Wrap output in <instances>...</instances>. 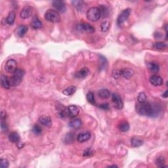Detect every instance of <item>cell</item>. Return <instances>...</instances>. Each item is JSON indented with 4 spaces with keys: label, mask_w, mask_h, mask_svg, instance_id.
<instances>
[{
    "label": "cell",
    "mask_w": 168,
    "mask_h": 168,
    "mask_svg": "<svg viewBox=\"0 0 168 168\" xmlns=\"http://www.w3.org/2000/svg\"><path fill=\"white\" fill-rule=\"evenodd\" d=\"M136 111L141 116H151L152 112L151 104L148 102L140 103L136 104Z\"/></svg>",
    "instance_id": "obj_1"
},
{
    "label": "cell",
    "mask_w": 168,
    "mask_h": 168,
    "mask_svg": "<svg viewBox=\"0 0 168 168\" xmlns=\"http://www.w3.org/2000/svg\"><path fill=\"white\" fill-rule=\"evenodd\" d=\"M24 72L22 69H19L13 73V76L9 79L11 86H17L21 84L24 77Z\"/></svg>",
    "instance_id": "obj_2"
},
{
    "label": "cell",
    "mask_w": 168,
    "mask_h": 168,
    "mask_svg": "<svg viewBox=\"0 0 168 168\" xmlns=\"http://www.w3.org/2000/svg\"><path fill=\"white\" fill-rule=\"evenodd\" d=\"M100 17H101V14H100V11L98 7H93L89 8L88 11H87L86 17L89 21H97L98 20L100 19Z\"/></svg>",
    "instance_id": "obj_3"
},
{
    "label": "cell",
    "mask_w": 168,
    "mask_h": 168,
    "mask_svg": "<svg viewBox=\"0 0 168 168\" xmlns=\"http://www.w3.org/2000/svg\"><path fill=\"white\" fill-rule=\"evenodd\" d=\"M45 19L46 21L49 22H59L60 21V16L59 13L57 11L54 9H48L45 13Z\"/></svg>",
    "instance_id": "obj_4"
},
{
    "label": "cell",
    "mask_w": 168,
    "mask_h": 168,
    "mask_svg": "<svg viewBox=\"0 0 168 168\" xmlns=\"http://www.w3.org/2000/svg\"><path fill=\"white\" fill-rule=\"evenodd\" d=\"M77 30L80 32L87 33H93L95 32V28L91 24L86 22H80L78 24Z\"/></svg>",
    "instance_id": "obj_5"
},
{
    "label": "cell",
    "mask_w": 168,
    "mask_h": 168,
    "mask_svg": "<svg viewBox=\"0 0 168 168\" xmlns=\"http://www.w3.org/2000/svg\"><path fill=\"white\" fill-rule=\"evenodd\" d=\"M131 13V9L130 8H127L123 10L122 13H120L117 19V24L118 26H121L124 24V22L127 21L129 15Z\"/></svg>",
    "instance_id": "obj_6"
},
{
    "label": "cell",
    "mask_w": 168,
    "mask_h": 168,
    "mask_svg": "<svg viewBox=\"0 0 168 168\" xmlns=\"http://www.w3.org/2000/svg\"><path fill=\"white\" fill-rule=\"evenodd\" d=\"M112 100L114 103V108L120 110L124 107V102L122 101V98L117 93H114L112 96Z\"/></svg>",
    "instance_id": "obj_7"
},
{
    "label": "cell",
    "mask_w": 168,
    "mask_h": 168,
    "mask_svg": "<svg viewBox=\"0 0 168 168\" xmlns=\"http://www.w3.org/2000/svg\"><path fill=\"white\" fill-rule=\"evenodd\" d=\"M17 62L14 59H9L5 64V70L9 73H14L17 70Z\"/></svg>",
    "instance_id": "obj_8"
},
{
    "label": "cell",
    "mask_w": 168,
    "mask_h": 168,
    "mask_svg": "<svg viewBox=\"0 0 168 168\" xmlns=\"http://www.w3.org/2000/svg\"><path fill=\"white\" fill-rule=\"evenodd\" d=\"M32 8L29 5L24 6L20 13V17L22 19H26L30 18L32 15Z\"/></svg>",
    "instance_id": "obj_9"
},
{
    "label": "cell",
    "mask_w": 168,
    "mask_h": 168,
    "mask_svg": "<svg viewBox=\"0 0 168 168\" xmlns=\"http://www.w3.org/2000/svg\"><path fill=\"white\" fill-rule=\"evenodd\" d=\"M118 74L122 77L125 78V79H129L134 74V71L133 69L126 68H122L118 72Z\"/></svg>",
    "instance_id": "obj_10"
},
{
    "label": "cell",
    "mask_w": 168,
    "mask_h": 168,
    "mask_svg": "<svg viewBox=\"0 0 168 168\" xmlns=\"http://www.w3.org/2000/svg\"><path fill=\"white\" fill-rule=\"evenodd\" d=\"M53 5L57 9L58 12L65 13L66 11V4L64 1H53Z\"/></svg>",
    "instance_id": "obj_11"
},
{
    "label": "cell",
    "mask_w": 168,
    "mask_h": 168,
    "mask_svg": "<svg viewBox=\"0 0 168 168\" xmlns=\"http://www.w3.org/2000/svg\"><path fill=\"white\" fill-rule=\"evenodd\" d=\"M150 82L154 86H160L163 84V80L160 76L154 74L151 76L150 78Z\"/></svg>",
    "instance_id": "obj_12"
},
{
    "label": "cell",
    "mask_w": 168,
    "mask_h": 168,
    "mask_svg": "<svg viewBox=\"0 0 168 168\" xmlns=\"http://www.w3.org/2000/svg\"><path fill=\"white\" fill-rule=\"evenodd\" d=\"M91 133H89V131L84 132V133H80L79 135L77 136V138H76V140H77L78 142L79 143H84L86 142L87 141L90 139L91 138Z\"/></svg>",
    "instance_id": "obj_13"
},
{
    "label": "cell",
    "mask_w": 168,
    "mask_h": 168,
    "mask_svg": "<svg viewBox=\"0 0 168 168\" xmlns=\"http://www.w3.org/2000/svg\"><path fill=\"white\" fill-rule=\"evenodd\" d=\"M38 122L40 124L46 127H50L51 124H52L51 118L46 116H42L39 117V119H38Z\"/></svg>",
    "instance_id": "obj_14"
},
{
    "label": "cell",
    "mask_w": 168,
    "mask_h": 168,
    "mask_svg": "<svg viewBox=\"0 0 168 168\" xmlns=\"http://www.w3.org/2000/svg\"><path fill=\"white\" fill-rule=\"evenodd\" d=\"M82 121L79 118H74V119L72 120L70 122L68 123V126L72 129H78L80 128L82 126Z\"/></svg>",
    "instance_id": "obj_15"
},
{
    "label": "cell",
    "mask_w": 168,
    "mask_h": 168,
    "mask_svg": "<svg viewBox=\"0 0 168 168\" xmlns=\"http://www.w3.org/2000/svg\"><path fill=\"white\" fill-rule=\"evenodd\" d=\"M89 70L87 68H83L80 71L76 73L75 77L77 78H85L89 74Z\"/></svg>",
    "instance_id": "obj_16"
},
{
    "label": "cell",
    "mask_w": 168,
    "mask_h": 168,
    "mask_svg": "<svg viewBox=\"0 0 168 168\" xmlns=\"http://www.w3.org/2000/svg\"><path fill=\"white\" fill-rule=\"evenodd\" d=\"M1 86L5 89H9L11 84H10V81L9 79L6 76L1 75Z\"/></svg>",
    "instance_id": "obj_17"
},
{
    "label": "cell",
    "mask_w": 168,
    "mask_h": 168,
    "mask_svg": "<svg viewBox=\"0 0 168 168\" xmlns=\"http://www.w3.org/2000/svg\"><path fill=\"white\" fill-rule=\"evenodd\" d=\"M152 106V112H151V116H153V117H156L158 115H159V114L161 112V106L160 105H158V104H151Z\"/></svg>",
    "instance_id": "obj_18"
},
{
    "label": "cell",
    "mask_w": 168,
    "mask_h": 168,
    "mask_svg": "<svg viewBox=\"0 0 168 168\" xmlns=\"http://www.w3.org/2000/svg\"><path fill=\"white\" fill-rule=\"evenodd\" d=\"M72 5L76 7L78 11H82V9H85V5H86V3L84 1H82V0H79V1H72Z\"/></svg>",
    "instance_id": "obj_19"
},
{
    "label": "cell",
    "mask_w": 168,
    "mask_h": 168,
    "mask_svg": "<svg viewBox=\"0 0 168 168\" xmlns=\"http://www.w3.org/2000/svg\"><path fill=\"white\" fill-rule=\"evenodd\" d=\"M31 27L34 30L39 29L42 27V23L40 20L37 17H35L31 22Z\"/></svg>",
    "instance_id": "obj_20"
},
{
    "label": "cell",
    "mask_w": 168,
    "mask_h": 168,
    "mask_svg": "<svg viewBox=\"0 0 168 168\" xmlns=\"http://www.w3.org/2000/svg\"><path fill=\"white\" fill-rule=\"evenodd\" d=\"M28 27L25 25H20L17 29V33L19 37H23L27 32Z\"/></svg>",
    "instance_id": "obj_21"
},
{
    "label": "cell",
    "mask_w": 168,
    "mask_h": 168,
    "mask_svg": "<svg viewBox=\"0 0 168 168\" xmlns=\"http://www.w3.org/2000/svg\"><path fill=\"white\" fill-rule=\"evenodd\" d=\"M76 89H77V88H76V86H69L68 87H66L65 89H64L63 91H62V93L66 96L72 95L76 91Z\"/></svg>",
    "instance_id": "obj_22"
},
{
    "label": "cell",
    "mask_w": 168,
    "mask_h": 168,
    "mask_svg": "<svg viewBox=\"0 0 168 168\" xmlns=\"http://www.w3.org/2000/svg\"><path fill=\"white\" fill-rule=\"evenodd\" d=\"M9 140L13 143H18L20 142V137L16 132H12L9 135Z\"/></svg>",
    "instance_id": "obj_23"
},
{
    "label": "cell",
    "mask_w": 168,
    "mask_h": 168,
    "mask_svg": "<svg viewBox=\"0 0 168 168\" xmlns=\"http://www.w3.org/2000/svg\"><path fill=\"white\" fill-rule=\"evenodd\" d=\"M98 95L102 98H108L110 96V92L107 89H102L98 91Z\"/></svg>",
    "instance_id": "obj_24"
},
{
    "label": "cell",
    "mask_w": 168,
    "mask_h": 168,
    "mask_svg": "<svg viewBox=\"0 0 168 168\" xmlns=\"http://www.w3.org/2000/svg\"><path fill=\"white\" fill-rule=\"evenodd\" d=\"M15 17H16V14H15V11H11L9 13L6 19V22L9 25H12L14 23Z\"/></svg>",
    "instance_id": "obj_25"
},
{
    "label": "cell",
    "mask_w": 168,
    "mask_h": 168,
    "mask_svg": "<svg viewBox=\"0 0 168 168\" xmlns=\"http://www.w3.org/2000/svg\"><path fill=\"white\" fill-rule=\"evenodd\" d=\"M148 68L151 72L154 73L158 72L159 70H160V66L155 62H149L148 63Z\"/></svg>",
    "instance_id": "obj_26"
},
{
    "label": "cell",
    "mask_w": 168,
    "mask_h": 168,
    "mask_svg": "<svg viewBox=\"0 0 168 168\" xmlns=\"http://www.w3.org/2000/svg\"><path fill=\"white\" fill-rule=\"evenodd\" d=\"M131 143L132 147L137 148V147H139L141 145L143 144V141L142 140H141L140 139L137 138V137H133L131 139Z\"/></svg>",
    "instance_id": "obj_27"
},
{
    "label": "cell",
    "mask_w": 168,
    "mask_h": 168,
    "mask_svg": "<svg viewBox=\"0 0 168 168\" xmlns=\"http://www.w3.org/2000/svg\"><path fill=\"white\" fill-rule=\"evenodd\" d=\"M74 141V134L72 133H69L64 138V143L66 144H70Z\"/></svg>",
    "instance_id": "obj_28"
},
{
    "label": "cell",
    "mask_w": 168,
    "mask_h": 168,
    "mask_svg": "<svg viewBox=\"0 0 168 168\" xmlns=\"http://www.w3.org/2000/svg\"><path fill=\"white\" fill-rule=\"evenodd\" d=\"M86 98H87V101H88L89 103H91V104L95 105L96 104L95 96H94V93L93 92L89 91V92L87 93L86 95Z\"/></svg>",
    "instance_id": "obj_29"
},
{
    "label": "cell",
    "mask_w": 168,
    "mask_h": 168,
    "mask_svg": "<svg viewBox=\"0 0 168 168\" xmlns=\"http://www.w3.org/2000/svg\"><path fill=\"white\" fill-rule=\"evenodd\" d=\"M166 44L162 41L156 42V43L154 44V48L156 49H158V50H163V49L166 48Z\"/></svg>",
    "instance_id": "obj_30"
},
{
    "label": "cell",
    "mask_w": 168,
    "mask_h": 168,
    "mask_svg": "<svg viewBox=\"0 0 168 168\" xmlns=\"http://www.w3.org/2000/svg\"><path fill=\"white\" fill-rule=\"evenodd\" d=\"M119 129L122 132H127L129 129V124L127 122L121 123L119 125Z\"/></svg>",
    "instance_id": "obj_31"
},
{
    "label": "cell",
    "mask_w": 168,
    "mask_h": 168,
    "mask_svg": "<svg viewBox=\"0 0 168 168\" xmlns=\"http://www.w3.org/2000/svg\"><path fill=\"white\" fill-rule=\"evenodd\" d=\"M164 163H165V159L163 156H159V157L156 159V164L157 165L158 167H167L166 165H164Z\"/></svg>",
    "instance_id": "obj_32"
},
{
    "label": "cell",
    "mask_w": 168,
    "mask_h": 168,
    "mask_svg": "<svg viewBox=\"0 0 168 168\" xmlns=\"http://www.w3.org/2000/svg\"><path fill=\"white\" fill-rule=\"evenodd\" d=\"M137 100H138V102H140V103L147 102V97L146 94H145L144 92L140 93L139 94L137 97Z\"/></svg>",
    "instance_id": "obj_33"
},
{
    "label": "cell",
    "mask_w": 168,
    "mask_h": 168,
    "mask_svg": "<svg viewBox=\"0 0 168 168\" xmlns=\"http://www.w3.org/2000/svg\"><path fill=\"white\" fill-rule=\"evenodd\" d=\"M99 9L100 11V14L101 16L103 17H106L108 15V9L106 6L104 5H101V6L99 7Z\"/></svg>",
    "instance_id": "obj_34"
},
{
    "label": "cell",
    "mask_w": 168,
    "mask_h": 168,
    "mask_svg": "<svg viewBox=\"0 0 168 168\" xmlns=\"http://www.w3.org/2000/svg\"><path fill=\"white\" fill-rule=\"evenodd\" d=\"M110 28V22L108 21H104L101 23L100 25V29L102 32H106L109 30Z\"/></svg>",
    "instance_id": "obj_35"
},
{
    "label": "cell",
    "mask_w": 168,
    "mask_h": 168,
    "mask_svg": "<svg viewBox=\"0 0 168 168\" xmlns=\"http://www.w3.org/2000/svg\"><path fill=\"white\" fill-rule=\"evenodd\" d=\"M32 132L35 135H40L42 132L41 127L39 125L35 124L32 127Z\"/></svg>",
    "instance_id": "obj_36"
},
{
    "label": "cell",
    "mask_w": 168,
    "mask_h": 168,
    "mask_svg": "<svg viewBox=\"0 0 168 168\" xmlns=\"http://www.w3.org/2000/svg\"><path fill=\"white\" fill-rule=\"evenodd\" d=\"M9 163L8 160L7 159H4V158H1V163H0V166H1V168H7L9 167Z\"/></svg>",
    "instance_id": "obj_37"
},
{
    "label": "cell",
    "mask_w": 168,
    "mask_h": 168,
    "mask_svg": "<svg viewBox=\"0 0 168 168\" xmlns=\"http://www.w3.org/2000/svg\"><path fill=\"white\" fill-rule=\"evenodd\" d=\"M94 154V151L91 149H87L84 151V156H91Z\"/></svg>",
    "instance_id": "obj_38"
},
{
    "label": "cell",
    "mask_w": 168,
    "mask_h": 168,
    "mask_svg": "<svg viewBox=\"0 0 168 168\" xmlns=\"http://www.w3.org/2000/svg\"><path fill=\"white\" fill-rule=\"evenodd\" d=\"M100 66L101 67H104L106 66V65L107 64V61H106V59H105V57H102V56H100Z\"/></svg>",
    "instance_id": "obj_39"
},
{
    "label": "cell",
    "mask_w": 168,
    "mask_h": 168,
    "mask_svg": "<svg viewBox=\"0 0 168 168\" xmlns=\"http://www.w3.org/2000/svg\"><path fill=\"white\" fill-rule=\"evenodd\" d=\"M1 131L3 132H6L8 130L7 125L6 124L5 122H4V120H1Z\"/></svg>",
    "instance_id": "obj_40"
},
{
    "label": "cell",
    "mask_w": 168,
    "mask_h": 168,
    "mask_svg": "<svg viewBox=\"0 0 168 168\" xmlns=\"http://www.w3.org/2000/svg\"><path fill=\"white\" fill-rule=\"evenodd\" d=\"M99 107L100 108H102L103 110H108L109 109V104L108 103H104V104H100Z\"/></svg>",
    "instance_id": "obj_41"
},
{
    "label": "cell",
    "mask_w": 168,
    "mask_h": 168,
    "mask_svg": "<svg viewBox=\"0 0 168 168\" xmlns=\"http://www.w3.org/2000/svg\"><path fill=\"white\" fill-rule=\"evenodd\" d=\"M1 120H3L5 119V118H6L5 112L1 111Z\"/></svg>",
    "instance_id": "obj_42"
},
{
    "label": "cell",
    "mask_w": 168,
    "mask_h": 168,
    "mask_svg": "<svg viewBox=\"0 0 168 168\" xmlns=\"http://www.w3.org/2000/svg\"><path fill=\"white\" fill-rule=\"evenodd\" d=\"M162 97L163 98H167V97H168V95H167V90L165 91V93H163V95H162Z\"/></svg>",
    "instance_id": "obj_43"
},
{
    "label": "cell",
    "mask_w": 168,
    "mask_h": 168,
    "mask_svg": "<svg viewBox=\"0 0 168 168\" xmlns=\"http://www.w3.org/2000/svg\"><path fill=\"white\" fill-rule=\"evenodd\" d=\"M109 167H118V166L117 165H109L108 166Z\"/></svg>",
    "instance_id": "obj_44"
}]
</instances>
